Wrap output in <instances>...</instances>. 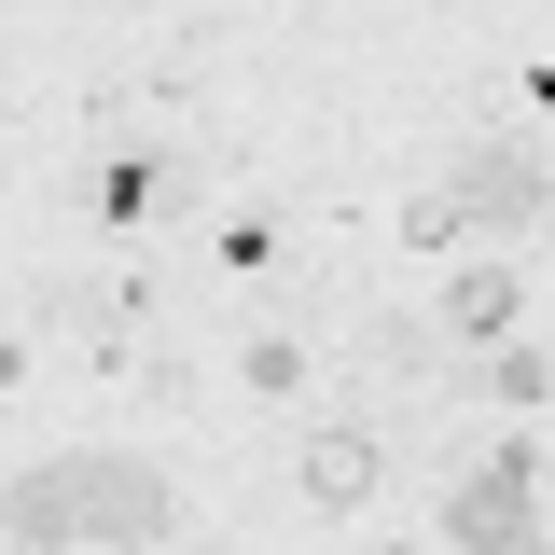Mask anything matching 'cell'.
<instances>
[{
    "mask_svg": "<svg viewBox=\"0 0 555 555\" xmlns=\"http://www.w3.org/2000/svg\"><path fill=\"white\" fill-rule=\"evenodd\" d=\"M542 555H555V542H542Z\"/></svg>",
    "mask_w": 555,
    "mask_h": 555,
    "instance_id": "ba28073f",
    "label": "cell"
},
{
    "mask_svg": "<svg viewBox=\"0 0 555 555\" xmlns=\"http://www.w3.org/2000/svg\"><path fill=\"white\" fill-rule=\"evenodd\" d=\"M292 486H306L320 514H361V500L389 486V444H375V430H306V459H292Z\"/></svg>",
    "mask_w": 555,
    "mask_h": 555,
    "instance_id": "277c9868",
    "label": "cell"
},
{
    "mask_svg": "<svg viewBox=\"0 0 555 555\" xmlns=\"http://www.w3.org/2000/svg\"><path fill=\"white\" fill-rule=\"evenodd\" d=\"M514 306H528V292H514V278H500V264H486V278H459V292H444V334H500V347H514Z\"/></svg>",
    "mask_w": 555,
    "mask_h": 555,
    "instance_id": "5b68a950",
    "label": "cell"
},
{
    "mask_svg": "<svg viewBox=\"0 0 555 555\" xmlns=\"http://www.w3.org/2000/svg\"><path fill=\"white\" fill-rule=\"evenodd\" d=\"M403 236H416V250H444V236H473V222H459V195H444V181H430V195L403 208Z\"/></svg>",
    "mask_w": 555,
    "mask_h": 555,
    "instance_id": "52a82bcc",
    "label": "cell"
},
{
    "mask_svg": "<svg viewBox=\"0 0 555 555\" xmlns=\"http://www.w3.org/2000/svg\"><path fill=\"white\" fill-rule=\"evenodd\" d=\"M444 542H459V555H528V459H514V444L459 473V500H444Z\"/></svg>",
    "mask_w": 555,
    "mask_h": 555,
    "instance_id": "7a4b0ae2",
    "label": "cell"
},
{
    "mask_svg": "<svg viewBox=\"0 0 555 555\" xmlns=\"http://www.w3.org/2000/svg\"><path fill=\"white\" fill-rule=\"evenodd\" d=\"M459 389H500V403H514V389H542V361H528V347H473Z\"/></svg>",
    "mask_w": 555,
    "mask_h": 555,
    "instance_id": "8992f818",
    "label": "cell"
},
{
    "mask_svg": "<svg viewBox=\"0 0 555 555\" xmlns=\"http://www.w3.org/2000/svg\"><path fill=\"white\" fill-rule=\"evenodd\" d=\"M181 486L153 459H112V444H69V459H28L14 473V528L28 542H167Z\"/></svg>",
    "mask_w": 555,
    "mask_h": 555,
    "instance_id": "6da1fadb",
    "label": "cell"
},
{
    "mask_svg": "<svg viewBox=\"0 0 555 555\" xmlns=\"http://www.w3.org/2000/svg\"><path fill=\"white\" fill-rule=\"evenodd\" d=\"M444 195H459V222H486V236H528V222H542V208H555V181H542V167H528V153H500V139H473Z\"/></svg>",
    "mask_w": 555,
    "mask_h": 555,
    "instance_id": "3957f363",
    "label": "cell"
}]
</instances>
